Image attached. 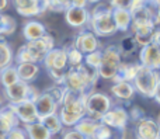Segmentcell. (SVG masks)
<instances>
[{
  "instance_id": "9c48e42d",
  "label": "cell",
  "mask_w": 160,
  "mask_h": 139,
  "mask_svg": "<svg viewBox=\"0 0 160 139\" xmlns=\"http://www.w3.org/2000/svg\"><path fill=\"white\" fill-rule=\"evenodd\" d=\"M129 121L128 111L124 107H111L100 120V122L107 125L108 128L115 129V131H124L127 128V124Z\"/></svg>"
},
{
  "instance_id": "9a60e30c",
  "label": "cell",
  "mask_w": 160,
  "mask_h": 139,
  "mask_svg": "<svg viewBox=\"0 0 160 139\" xmlns=\"http://www.w3.org/2000/svg\"><path fill=\"white\" fill-rule=\"evenodd\" d=\"M42 63L48 72L51 70H68V59L63 48H53L47 53Z\"/></svg>"
},
{
  "instance_id": "5bb4252c",
  "label": "cell",
  "mask_w": 160,
  "mask_h": 139,
  "mask_svg": "<svg viewBox=\"0 0 160 139\" xmlns=\"http://www.w3.org/2000/svg\"><path fill=\"white\" fill-rule=\"evenodd\" d=\"M135 138L136 139H160V129H159L158 121L148 117L138 121L135 127Z\"/></svg>"
},
{
  "instance_id": "836d02e7",
  "label": "cell",
  "mask_w": 160,
  "mask_h": 139,
  "mask_svg": "<svg viewBox=\"0 0 160 139\" xmlns=\"http://www.w3.org/2000/svg\"><path fill=\"white\" fill-rule=\"evenodd\" d=\"M45 93H48L59 107L62 104V100H63V96H65V93H66V89H65L63 86H59V84H53L52 87L45 90Z\"/></svg>"
},
{
  "instance_id": "7a4b0ae2",
  "label": "cell",
  "mask_w": 160,
  "mask_h": 139,
  "mask_svg": "<svg viewBox=\"0 0 160 139\" xmlns=\"http://www.w3.org/2000/svg\"><path fill=\"white\" fill-rule=\"evenodd\" d=\"M86 97L87 93H65L59 110V120L63 127H75L82 118L86 117Z\"/></svg>"
},
{
  "instance_id": "30bf717a",
  "label": "cell",
  "mask_w": 160,
  "mask_h": 139,
  "mask_svg": "<svg viewBox=\"0 0 160 139\" xmlns=\"http://www.w3.org/2000/svg\"><path fill=\"white\" fill-rule=\"evenodd\" d=\"M16 11L22 17L42 16L48 11V0H11Z\"/></svg>"
},
{
  "instance_id": "52a82bcc",
  "label": "cell",
  "mask_w": 160,
  "mask_h": 139,
  "mask_svg": "<svg viewBox=\"0 0 160 139\" xmlns=\"http://www.w3.org/2000/svg\"><path fill=\"white\" fill-rule=\"evenodd\" d=\"M112 107V100L110 96L100 92H90L86 97V115L94 121H98L102 115Z\"/></svg>"
},
{
  "instance_id": "7bdbcfd3",
  "label": "cell",
  "mask_w": 160,
  "mask_h": 139,
  "mask_svg": "<svg viewBox=\"0 0 160 139\" xmlns=\"http://www.w3.org/2000/svg\"><path fill=\"white\" fill-rule=\"evenodd\" d=\"M8 7V0H0V13Z\"/></svg>"
},
{
  "instance_id": "4316f807",
  "label": "cell",
  "mask_w": 160,
  "mask_h": 139,
  "mask_svg": "<svg viewBox=\"0 0 160 139\" xmlns=\"http://www.w3.org/2000/svg\"><path fill=\"white\" fill-rule=\"evenodd\" d=\"M14 61V53L11 47L4 41V38L0 37V70L11 66Z\"/></svg>"
},
{
  "instance_id": "8d00e7d4",
  "label": "cell",
  "mask_w": 160,
  "mask_h": 139,
  "mask_svg": "<svg viewBox=\"0 0 160 139\" xmlns=\"http://www.w3.org/2000/svg\"><path fill=\"white\" fill-rule=\"evenodd\" d=\"M131 3H132V0H110V7L112 8V10H115V8H119V10H129L131 7Z\"/></svg>"
},
{
  "instance_id": "ffe728a7",
  "label": "cell",
  "mask_w": 160,
  "mask_h": 139,
  "mask_svg": "<svg viewBox=\"0 0 160 139\" xmlns=\"http://www.w3.org/2000/svg\"><path fill=\"white\" fill-rule=\"evenodd\" d=\"M47 28L42 22L35 21V20H31V21L25 22V25L22 27V35L24 38L28 41H35V39L42 38L44 35H47Z\"/></svg>"
},
{
  "instance_id": "f1b7e54d",
  "label": "cell",
  "mask_w": 160,
  "mask_h": 139,
  "mask_svg": "<svg viewBox=\"0 0 160 139\" xmlns=\"http://www.w3.org/2000/svg\"><path fill=\"white\" fill-rule=\"evenodd\" d=\"M20 79L17 76V70H16V65L6 67V69L0 70V83L3 84V87H10L14 83H17Z\"/></svg>"
},
{
  "instance_id": "7c38bea8",
  "label": "cell",
  "mask_w": 160,
  "mask_h": 139,
  "mask_svg": "<svg viewBox=\"0 0 160 139\" xmlns=\"http://www.w3.org/2000/svg\"><path fill=\"white\" fill-rule=\"evenodd\" d=\"M141 66L148 69L159 70L160 67V47L155 44H149L146 47H142L139 51V62Z\"/></svg>"
},
{
  "instance_id": "6da1fadb",
  "label": "cell",
  "mask_w": 160,
  "mask_h": 139,
  "mask_svg": "<svg viewBox=\"0 0 160 139\" xmlns=\"http://www.w3.org/2000/svg\"><path fill=\"white\" fill-rule=\"evenodd\" d=\"M98 80V73L96 69L82 63L78 67H69L65 73L62 86L68 92L75 93H90Z\"/></svg>"
},
{
  "instance_id": "74e56055",
  "label": "cell",
  "mask_w": 160,
  "mask_h": 139,
  "mask_svg": "<svg viewBox=\"0 0 160 139\" xmlns=\"http://www.w3.org/2000/svg\"><path fill=\"white\" fill-rule=\"evenodd\" d=\"M6 139H28V138H27V134H25L24 128L17 127V128H13L10 132H8V135Z\"/></svg>"
},
{
  "instance_id": "7dc6e473",
  "label": "cell",
  "mask_w": 160,
  "mask_h": 139,
  "mask_svg": "<svg viewBox=\"0 0 160 139\" xmlns=\"http://www.w3.org/2000/svg\"><path fill=\"white\" fill-rule=\"evenodd\" d=\"M0 104H2V94H0Z\"/></svg>"
},
{
  "instance_id": "603a6c76",
  "label": "cell",
  "mask_w": 160,
  "mask_h": 139,
  "mask_svg": "<svg viewBox=\"0 0 160 139\" xmlns=\"http://www.w3.org/2000/svg\"><path fill=\"white\" fill-rule=\"evenodd\" d=\"M139 67H141V65H139L138 62H135V63H124V62H122L121 67H119V70H118V75L114 79V83H117V82H128V83H132L136 73H138V70H139Z\"/></svg>"
},
{
  "instance_id": "60d3db41",
  "label": "cell",
  "mask_w": 160,
  "mask_h": 139,
  "mask_svg": "<svg viewBox=\"0 0 160 139\" xmlns=\"http://www.w3.org/2000/svg\"><path fill=\"white\" fill-rule=\"evenodd\" d=\"M87 0H70V7L78 8H87Z\"/></svg>"
},
{
  "instance_id": "f35d334b",
  "label": "cell",
  "mask_w": 160,
  "mask_h": 139,
  "mask_svg": "<svg viewBox=\"0 0 160 139\" xmlns=\"http://www.w3.org/2000/svg\"><path fill=\"white\" fill-rule=\"evenodd\" d=\"M128 117L129 118H132L135 122H138V121H141V120H143L146 115H145V111L141 108V107H133L132 110H131L129 112H128Z\"/></svg>"
},
{
  "instance_id": "e575fe53",
  "label": "cell",
  "mask_w": 160,
  "mask_h": 139,
  "mask_svg": "<svg viewBox=\"0 0 160 139\" xmlns=\"http://www.w3.org/2000/svg\"><path fill=\"white\" fill-rule=\"evenodd\" d=\"M70 7V0H48V10L52 13H65Z\"/></svg>"
},
{
  "instance_id": "8fae6325",
  "label": "cell",
  "mask_w": 160,
  "mask_h": 139,
  "mask_svg": "<svg viewBox=\"0 0 160 139\" xmlns=\"http://www.w3.org/2000/svg\"><path fill=\"white\" fill-rule=\"evenodd\" d=\"M10 107V110L16 114V117L18 118L20 122H22L24 125L27 124H32L38 121V114H37L35 106H34L32 101H21V103L17 104H7Z\"/></svg>"
},
{
  "instance_id": "3957f363",
  "label": "cell",
  "mask_w": 160,
  "mask_h": 139,
  "mask_svg": "<svg viewBox=\"0 0 160 139\" xmlns=\"http://www.w3.org/2000/svg\"><path fill=\"white\" fill-rule=\"evenodd\" d=\"M55 48V41L52 35L47 34L42 38L35 41H28L22 47H20L16 52L14 61L17 63H41L47 53Z\"/></svg>"
},
{
  "instance_id": "ba28073f",
  "label": "cell",
  "mask_w": 160,
  "mask_h": 139,
  "mask_svg": "<svg viewBox=\"0 0 160 139\" xmlns=\"http://www.w3.org/2000/svg\"><path fill=\"white\" fill-rule=\"evenodd\" d=\"M4 94L7 97V100L10 101V104H17L21 101H35L39 96V92L37 87L31 86L30 83L18 80L17 83H14L13 86L6 87Z\"/></svg>"
},
{
  "instance_id": "f546056e",
  "label": "cell",
  "mask_w": 160,
  "mask_h": 139,
  "mask_svg": "<svg viewBox=\"0 0 160 139\" xmlns=\"http://www.w3.org/2000/svg\"><path fill=\"white\" fill-rule=\"evenodd\" d=\"M17 30V21L14 20V17H11L10 14H3L2 13V30H0V37H10L11 34H14V31Z\"/></svg>"
},
{
  "instance_id": "4dcf8cb0",
  "label": "cell",
  "mask_w": 160,
  "mask_h": 139,
  "mask_svg": "<svg viewBox=\"0 0 160 139\" xmlns=\"http://www.w3.org/2000/svg\"><path fill=\"white\" fill-rule=\"evenodd\" d=\"M63 49H65V52H66L68 66L69 67H78V66H80V65L83 63V58H84V55H83L79 49H76L73 45L72 47L63 48Z\"/></svg>"
},
{
  "instance_id": "d6986e66",
  "label": "cell",
  "mask_w": 160,
  "mask_h": 139,
  "mask_svg": "<svg viewBox=\"0 0 160 139\" xmlns=\"http://www.w3.org/2000/svg\"><path fill=\"white\" fill-rule=\"evenodd\" d=\"M155 25H131L129 30L132 32V38L136 42L138 47H146L152 44L153 32H155Z\"/></svg>"
},
{
  "instance_id": "d6a6232c",
  "label": "cell",
  "mask_w": 160,
  "mask_h": 139,
  "mask_svg": "<svg viewBox=\"0 0 160 139\" xmlns=\"http://www.w3.org/2000/svg\"><path fill=\"white\" fill-rule=\"evenodd\" d=\"M100 62H101V51H94V52L91 53H87V55H84V58H83V63L86 65V66L91 67V69H98L100 66Z\"/></svg>"
},
{
  "instance_id": "7402d4cb",
  "label": "cell",
  "mask_w": 160,
  "mask_h": 139,
  "mask_svg": "<svg viewBox=\"0 0 160 139\" xmlns=\"http://www.w3.org/2000/svg\"><path fill=\"white\" fill-rule=\"evenodd\" d=\"M17 76L21 82L30 83L38 76L39 73V66L37 63H17L16 65Z\"/></svg>"
},
{
  "instance_id": "cb8c5ba5",
  "label": "cell",
  "mask_w": 160,
  "mask_h": 139,
  "mask_svg": "<svg viewBox=\"0 0 160 139\" xmlns=\"http://www.w3.org/2000/svg\"><path fill=\"white\" fill-rule=\"evenodd\" d=\"M112 20L117 27V31H122V32H127L131 27V22H132V17H131L129 11L119 10V8L112 10Z\"/></svg>"
},
{
  "instance_id": "83f0119b",
  "label": "cell",
  "mask_w": 160,
  "mask_h": 139,
  "mask_svg": "<svg viewBox=\"0 0 160 139\" xmlns=\"http://www.w3.org/2000/svg\"><path fill=\"white\" fill-rule=\"evenodd\" d=\"M38 121L49 131L51 135L59 134V132L62 131V128H63V125H62L61 120H59V117H58V112H56V114L47 115V117H41V118H38Z\"/></svg>"
},
{
  "instance_id": "1f68e13d",
  "label": "cell",
  "mask_w": 160,
  "mask_h": 139,
  "mask_svg": "<svg viewBox=\"0 0 160 139\" xmlns=\"http://www.w3.org/2000/svg\"><path fill=\"white\" fill-rule=\"evenodd\" d=\"M136 47H138V45H136V42L133 41L132 35H128V37H125V38L121 39L119 47H117V48H118L121 56H124V55L128 56V55H131V53L136 49Z\"/></svg>"
},
{
  "instance_id": "277c9868",
  "label": "cell",
  "mask_w": 160,
  "mask_h": 139,
  "mask_svg": "<svg viewBox=\"0 0 160 139\" xmlns=\"http://www.w3.org/2000/svg\"><path fill=\"white\" fill-rule=\"evenodd\" d=\"M90 11V17H88V28L94 35L98 37H111L114 35L117 31V27L114 24L112 20V8L110 7V4L105 3H97L93 7V10Z\"/></svg>"
},
{
  "instance_id": "b9f144b4",
  "label": "cell",
  "mask_w": 160,
  "mask_h": 139,
  "mask_svg": "<svg viewBox=\"0 0 160 139\" xmlns=\"http://www.w3.org/2000/svg\"><path fill=\"white\" fill-rule=\"evenodd\" d=\"M152 44H155V45H158V47H160V30H159L158 27L155 28V32H153Z\"/></svg>"
},
{
  "instance_id": "bcb514c9",
  "label": "cell",
  "mask_w": 160,
  "mask_h": 139,
  "mask_svg": "<svg viewBox=\"0 0 160 139\" xmlns=\"http://www.w3.org/2000/svg\"><path fill=\"white\" fill-rule=\"evenodd\" d=\"M0 30H2V13H0Z\"/></svg>"
},
{
  "instance_id": "5b68a950",
  "label": "cell",
  "mask_w": 160,
  "mask_h": 139,
  "mask_svg": "<svg viewBox=\"0 0 160 139\" xmlns=\"http://www.w3.org/2000/svg\"><path fill=\"white\" fill-rule=\"evenodd\" d=\"M132 86L135 92L142 94L146 98H155L158 103H160L159 98V89H160V76L159 70L148 69L141 66L136 73L135 79L132 82Z\"/></svg>"
},
{
  "instance_id": "8992f818",
  "label": "cell",
  "mask_w": 160,
  "mask_h": 139,
  "mask_svg": "<svg viewBox=\"0 0 160 139\" xmlns=\"http://www.w3.org/2000/svg\"><path fill=\"white\" fill-rule=\"evenodd\" d=\"M122 63V56L119 53L118 48L115 45H108L104 51H101V62L97 69L98 77L104 79V80H111L118 75V70Z\"/></svg>"
},
{
  "instance_id": "d590c367",
  "label": "cell",
  "mask_w": 160,
  "mask_h": 139,
  "mask_svg": "<svg viewBox=\"0 0 160 139\" xmlns=\"http://www.w3.org/2000/svg\"><path fill=\"white\" fill-rule=\"evenodd\" d=\"M112 135H114L112 129L100 122L98 127H97V129H96V132H94V135L91 137V139H112Z\"/></svg>"
},
{
  "instance_id": "ee69618b",
  "label": "cell",
  "mask_w": 160,
  "mask_h": 139,
  "mask_svg": "<svg viewBox=\"0 0 160 139\" xmlns=\"http://www.w3.org/2000/svg\"><path fill=\"white\" fill-rule=\"evenodd\" d=\"M148 3H150V4H153V6H159V2L160 0H146Z\"/></svg>"
},
{
  "instance_id": "484cf974",
  "label": "cell",
  "mask_w": 160,
  "mask_h": 139,
  "mask_svg": "<svg viewBox=\"0 0 160 139\" xmlns=\"http://www.w3.org/2000/svg\"><path fill=\"white\" fill-rule=\"evenodd\" d=\"M98 124H100L98 121H94L88 117H84L73 127V129L78 131L80 135H83L86 139H91V137H93L94 132H96L97 127H98Z\"/></svg>"
},
{
  "instance_id": "ac0fdd59",
  "label": "cell",
  "mask_w": 160,
  "mask_h": 139,
  "mask_svg": "<svg viewBox=\"0 0 160 139\" xmlns=\"http://www.w3.org/2000/svg\"><path fill=\"white\" fill-rule=\"evenodd\" d=\"M34 106H35L38 118L47 117V115H51V114H56V112H58V108H59L58 104L53 101V98L45 92L39 93L38 98L34 101Z\"/></svg>"
},
{
  "instance_id": "44dd1931",
  "label": "cell",
  "mask_w": 160,
  "mask_h": 139,
  "mask_svg": "<svg viewBox=\"0 0 160 139\" xmlns=\"http://www.w3.org/2000/svg\"><path fill=\"white\" fill-rule=\"evenodd\" d=\"M110 92L114 97H117L118 100H124V101L131 100L136 93L132 83H128V82H117V83H114L111 86Z\"/></svg>"
},
{
  "instance_id": "4fadbf2b",
  "label": "cell",
  "mask_w": 160,
  "mask_h": 139,
  "mask_svg": "<svg viewBox=\"0 0 160 139\" xmlns=\"http://www.w3.org/2000/svg\"><path fill=\"white\" fill-rule=\"evenodd\" d=\"M73 47L76 49H79L83 55H87V53H91L94 51H98L100 41L91 31L84 30V31H80L78 35H76Z\"/></svg>"
},
{
  "instance_id": "d4e9b609",
  "label": "cell",
  "mask_w": 160,
  "mask_h": 139,
  "mask_svg": "<svg viewBox=\"0 0 160 139\" xmlns=\"http://www.w3.org/2000/svg\"><path fill=\"white\" fill-rule=\"evenodd\" d=\"M24 131H25V134H27L28 139H51L52 138L49 131H48L39 121L24 125Z\"/></svg>"
},
{
  "instance_id": "e0dca14e",
  "label": "cell",
  "mask_w": 160,
  "mask_h": 139,
  "mask_svg": "<svg viewBox=\"0 0 160 139\" xmlns=\"http://www.w3.org/2000/svg\"><path fill=\"white\" fill-rule=\"evenodd\" d=\"M90 11L87 8H78V7H69L65 11V20L66 22L73 28H83L87 25Z\"/></svg>"
},
{
  "instance_id": "2e32d148",
  "label": "cell",
  "mask_w": 160,
  "mask_h": 139,
  "mask_svg": "<svg viewBox=\"0 0 160 139\" xmlns=\"http://www.w3.org/2000/svg\"><path fill=\"white\" fill-rule=\"evenodd\" d=\"M18 125V118L10 110V107L6 106L3 108H0V139H6L8 132L13 128H17Z\"/></svg>"
},
{
  "instance_id": "ab89813d",
  "label": "cell",
  "mask_w": 160,
  "mask_h": 139,
  "mask_svg": "<svg viewBox=\"0 0 160 139\" xmlns=\"http://www.w3.org/2000/svg\"><path fill=\"white\" fill-rule=\"evenodd\" d=\"M62 139H86V138L83 135H80L78 131H75V129H69V131H66L63 134Z\"/></svg>"
},
{
  "instance_id": "f6af8a7d",
  "label": "cell",
  "mask_w": 160,
  "mask_h": 139,
  "mask_svg": "<svg viewBox=\"0 0 160 139\" xmlns=\"http://www.w3.org/2000/svg\"><path fill=\"white\" fill-rule=\"evenodd\" d=\"M101 0H87L88 4H97V3H100Z\"/></svg>"
}]
</instances>
